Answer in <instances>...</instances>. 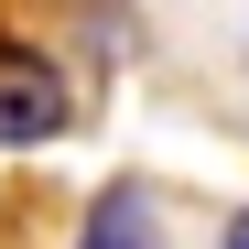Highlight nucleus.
Listing matches in <instances>:
<instances>
[{
	"instance_id": "nucleus-1",
	"label": "nucleus",
	"mask_w": 249,
	"mask_h": 249,
	"mask_svg": "<svg viewBox=\"0 0 249 249\" xmlns=\"http://www.w3.org/2000/svg\"><path fill=\"white\" fill-rule=\"evenodd\" d=\"M65 130V76L44 54L0 44V141H54Z\"/></svg>"
},
{
	"instance_id": "nucleus-2",
	"label": "nucleus",
	"mask_w": 249,
	"mask_h": 249,
	"mask_svg": "<svg viewBox=\"0 0 249 249\" xmlns=\"http://www.w3.org/2000/svg\"><path fill=\"white\" fill-rule=\"evenodd\" d=\"M87 249H152V195L141 184H108L87 206Z\"/></svg>"
},
{
	"instance_id": "nucleus-3",
	"label": "nucleus",
	"mask_w": 249,
	"mask_h": 249,
	"mask_svg": "<svg viewBox=\"0 0 249 249\" xmlns=\"http://www.w3.org/2000/svg\"><path fill=\"white\" fill-rule=\"evenodd\" d=\"M228 249H249V206H238V217H228Z\"/></svg>"
}]
</instances>
